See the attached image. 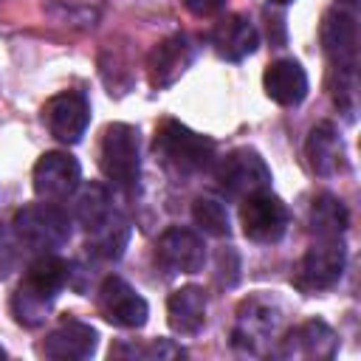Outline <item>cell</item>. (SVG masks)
Instances as JSON below:
<instances>
[{"instance_id": "cell-6", "label": "cell", "mask_w": 361, "mask_h": 361, "mask_svg": "<svg viewBox=\"0 0 361 361\" xmlns=\"http://www.w3.org/2000/svg\"><path fill=\"white\" fill-rule=\"evenodd\" d=\"M217 192L228 200H245L257 192H265L271 186V169L259 158V152L248 147L231 149L214 169Z\"/></svg>"}, {"instance_id": "cell-20", "label": "cell", "mask_w": 361, "mask_h": 361, "mask_svg": "<svg viewBox=\"0 0 361 361\" xmlns=\"http://www.w3.org/2000/svg\"><path fill=\"white\" fill-rule=\"evenodd\" d=\"M166 319L169 327L178 336H195L206 324V293L197 285H183L169 293L166 302Z\"/></svg>"}, {"instance_id": "cell-7", "label": "cell", "mask_w": 361, "mask_h": 361, "mask_svg": "<svg viewBox=\"0 0 361 361\" xmlns=\"http://www.w3.org/2000/svg\"><path fill=\"white\" fill-rule=\"evenodd\" d=\"M344 262H347V251H344L341 240H319V245H313L299 259V265L293 271V285L302 293L330 290L341 279Z\"/></svg>"}, {"instance_id": "cell-18", "label": "cell", "mask_w": 361, "mask_h": 361, "mask_svg": "<svg viewBox=\"0 0 361 361\" xmlns=\"http://www.w3.org/2000/svg\"><path fill=\"white\" fill-rule=\"evenodd\" d=\"M212 45H214V51H217L220 59L240 62V59H245L248 54L257 51L259 34H257V28L251 25L248 17H243V14H228V17H223V20L212 28Z\"/></svg>"}, {"instance_id": "cell-11", "label": "cell", "mask_w": 361, "mask_h": 361, "mask_svg": "<svg viewBox=\"0 0 361 361\" xmlns=\"http://www.w3.org/2000/svg\"><path fill=\"white\" fill-rule=\"evenodd\" d=\"M42 121H45V127L51 130V135L56 141L76 144V141H82V135L90 124V104L79 90L56 93L54 99L45 102Z\"/></svg>"}, {"instance_id": "cell-19", "label": "cell", "mask_w": 361, "mask_h": 361, "mask_svg": "<svg viewBox=\"0 0 361 361\" xmlns=\"http://www.w3.org/2000/svg\"><path fill=\"white\" fill-rule=\"evenodd\" d=\"M265 93L282 107H293L307 96V73L296 59H276L265 68L262 76Z\"/></svg>"}, {"instance_id": "cell-23", "label": "cell", "mask_w": 361, "mask_h": 361, "mask_svg": "<svg viewBox=\"0 0 361 361\" xmlns=\"http://www.w3.org/2000/svg\"><path fill=\"white\" fill-rule=\"evenodd\" d=\"M192 220L200 226V231H206L212 237H228V231H231L228 212L214 197H197L192 203Z\"/></svg>"}, {"instance_id": "cell-27", "label": "cell", "mask_w": 361, "mask_h": 361, "mask_svg": "<svg viewBox=\"0 0 361 361\" xmlns=\"http://www.w3.org/2000/svg\"><path fill=\"white\" fill-rule=\"evenodd\" d=\"M271 3H276V6H285V3H293V0H271Z\"/></svg>"}, {"instance_id": "cell-26", "label": "cell", "mask_w": 361, "mask_h": 361, "mask_svg": "<svg viewBox=\"0 0 361 361\" xmlns=\"http://www.w3.org/2000/svg\"><path fill=\"white\" fill-rule=\"evenodd\" d=\"M223 3H226V0H183V6H186L192 14H197V17H209V14L220 11Z\"/></svg>"}, {"instance_id": "cell-2", "label": "cell", "mask_w": 361, "mask_h": 361, "mask_svg": "<svg viewBox=\"0 0 361 361\" xmlns=\"http://www.w3.org/2000/svg\"><path fill=\"white\" fill-rule=\"evenodd\" d=\"M68 279H71V265L62 257L39 254L28 265V271H25L14 299H11L14 319L20 324H25V327L42 324L51 302L59 296V290L68 285Z\"/></svg>"}, {"instance_id": "cell-15", "label": "cell", "mask_w": 361, "mask_h": 361, "mask_svg": "<svg viewBox=\"0 0 361 361\" xmlns=\"http://www.w3.org/2000/svg\"><path fill=\"white\" fill-rule=\"evenodd\" d=\"M96 330L87 322L79 319H62L39 344V355L56 358V361H79L90 358L96 350Z\"/></svg>"}, {"instance_id": "cell-22", "label": "cell", "mask_w": 361, "mask_h": 361, "mask_svg": "<svg viewBox=\"0 0 361 361\" xmlns=\"http://www.w3.org/2000/svg\"><path fill=\"white\" fill-rule=\"evenodd\" d=\"M350 226L347 206L336 195H319L307 212V228L316 240H338Z\"/></svg>"}, {"instance_id": "cell-8", "label": "cell", "mask_w": 361, "mask_h": 361, "mask_svg": "<svg viewBox=\"0 0 361 361\" xmlns=\"http://www.w3.org/2000/svg\"><path fill=\"white\" fill-rule=\"evenodd\" d=\"M322 51L330 59V68L336 73H355L358 62V23L344 8H330L322 17L319 28Z\"/></svg>"}, {"instance_id": "cell-9", "label": "cell", "mask_w": 361, "mask_h": 361, "mask_svg": "<svg viewBox=\"0 0 361 361\" xmlns=\"http://www.w3.org/2000/svg\"><path fill=\"white\" fill-rule=\"evenodd\" d=\"M240 223H243V231L248 240L271 245V243H279L285 237L288 223H290V212L276 195H271L265 189V192H257V195L243 200Z\"/></svg>"}, {"instance_id": "cell-13", "label": "cell", "mask_w": 361, "mask_h": 361, "mask_svg": "<svg viewBox=\"0 0 361 361\" xmlns=\"http://www.w3.org/2000/svg\"><path fill=\"white\" fill-rule=\"evenodd\" d=\"M155 259L169 274H195L206 262V245L192 228L172 226L155 243Z\"/></svg>"}, {"instance_id": "cell-21", "label": "cell", "mask_w": 361, "mask_h": 361, "mask_svg": "<svg viewBox=\"0 0 361 361\" xmlns=\"http://www.w3.org/2000/svg\"><path fill=\"white\" fill-rule=\"evenodd\" d=\"M305 152H307V161H310V169L316 175H333L338 166H341V158H344V147H341V138L336 133V127L330 121H322L310 130L307 135V144H305Z\"/></svg>"}, {"instance_id": "cell-3", "label": "cell", "mask_w": 361, "mask_h": 361, "mask_svg": "<svg viewBox=\"0 0 361 361\" xmlns=\"http://www.w3.org/2000/svg\"><path fill=\"white\" fill-rule=\"evenodd\" d=\"M152 147H155V155L161 158V164L178 178L200 175L214 164V141L209 135L189 130L186 124H180L175 118L161 121Z\"/></svg>"}, {"instance_id": "cell-25", "label": "cell", "mask_w": 361, "mask_h": 361, "mask_svg": "<svg viewBox=\"0 0 361 361\" xmlns=\"http://www.w3.org/2000/svg\"><path fill=\"white\" fill-rule=\"evenodd\" d=\"M110 355H133V358H172V355H183V350H178L175 344L169 341H152L147 347H110Z\"/></svg>"}, {"instance_id": "cell-5", "label": "cell", "mask_w": 361, "mask_h": 361, "mask_svg": "<svg viewBox=\"0 0 361 361\" xmlns=\"http://www.w3.org/2000/svg\"><path fill=\"white\" fill-rule=\"evenodd\" d=\"M99 166L102 175L116 183L118 189H133L141 175V155H138V133L135 127L116 121L104 130L99 147Z\"/></svg>"}, {"instance_id": "cell-28", "label": "cell", "mask_w": 361, "mask_h": 361, "mask_svg": "<svg viewBox=\"0 0 361 361\" xmlns=\"http://www.w3.org/2000/svg\"><path fill=\"white\" fill-rule=\"evenodd\" d=\"M0 358H6V350H3V347H0Z\"/></svg>"}, {"instance_id": "cell-4", "label": "cell", "mask_w": 361, "mask_h": 361, "mask_svg": "<svg viewBox=\"0 0 361 361\" xmlns=\"http://www.w3.org/2000/svg\"><path fill=\"white\" fill-rule=\"evenodd\" d=\"M17 240L37 254H54L71 240V214L56 203H31L14 214L11 223Z\"/></svg>"}, {"instance_id": "cell-29", "label": "cell", "mask_w": 361, "mask_h": 361, "mask_svg": "<svg viewBox=\"0 0 361 361\" xmlns=\"http://www.w3.org/2000/svg\"><path fill=\"white\" fill-rule=\"evenodd\" d=\"M344 3H355V0H344Z\"/></svg>"}, {"instance_id": "cell-17", "label": "cell", "mask_w": 361, "mask_h": 361, "mask_svg": "<svg viewBox=\"0 0 361 361\" xmlns=\"http://www.w3.org/2000/svg\"><path fill=\"white\" fill-rule=\"evenodd\" d=\"M336 347H338V338H336L333 327L324 324L322 319H310V322L293 327L282 338L276 355L279 358H333Z\"/></svg>"}, {"instance_id": "cell-16", "label": "cell", "mask_w": 361, "mask_h": 361, "mask_svg": "<svg viewBox=\"0 0 361 361\" xmlns=\"http://www.w3.org/2000/svg\"><path fill=\"white\" fill-rule=\"evenodd\" d=\"M192 59H195V45L186 34H172L164 42H158L147 59V73L152 87H169L172 82H178L183 71L192 65Z\"/></svg>"}, {"instance_id": "cell-12", "label": "cell", "mask_w": 361, "mask_h": 361, "mask_svg": "<svg viewBox=\"0 0 361 361\" xmlns=\"http://www.w3.org/2000/svg\"><path fill=\"white\" fill-rule=\"evenodd\" d=\"M79 161L68 152H45L37 164H34V192L42 200H65L68 195L76 192L79 186Z\"/></svg>"}, {"instance_id": "cell-24", "label": "cell", "mask_w": 361, "mask_h": 361, "mask_svg": "<svg viewBox=\"0 0 361 361\" xmlns=\"http://www.w3.org/2000/svg\"><path fill=\"white\" fill-rule=\"evenodd\" d=\"M20 245L23 243L17 240L14 228H8V226L0 223V279H6L20 265V251H23Z\"/></svg>"}, {"instance_id": "cell-14", "label": "cell", "mask_w": 361, "mask_h": 361, "mask_svg": "<svg viewBox=\"0 0 361 361\" xmlns=\"http://www.w3.org/2000/svg\"><path fill=\"white\" fill-rule=\"evenodd\" d=\"M276 310L271 302L259 299V296H251L245 299L240 307H237V324H234V347L237 350H245V353H259L262 344L274 336L276 330Z\"/></svg>"}, {"instance_id": "cell-10", "label": "cell", "mask_w": 361, "mask_h": 361, "mask_svg": "<svg viewBox=\"0 0 361 361\" xmlns=\"http://www.w3.org/2000/svg\"><path fill=\"white\" fill-rule=\"evenodd\" d=\"M99 310L107 322H113L116 327H144L147 316H149V305L147 299L121 276H107L99 288Z\"/></svg>"}, {"instance_id": "cell-1", "label": "cell", "mask_w": 361, "mask_h": 361, "mask_svg": "<svg viewBox=\"0 0 361 361\" xmlns=\"http://www.w3.org/2000/svg\"><path fill=\"white\" fill-rule=\"evenodd\" d=\"M73 217L87 231V248L104 259H118L130 243V223L113 206L102 183H87L73 200Z\"/></svg>"}]
</instances>
